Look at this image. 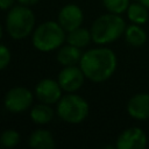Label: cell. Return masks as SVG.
<instances>
[{
  "label": "cell",
  "mask_w": 149,
  "mask_h": 149,
  "mask_svg": "<svg viewBox=\"0 0 149 149\" xmlns=\"http://www.w3.org/2000/svg\"><path fill=\"white\" fill-rule=\"evenodd\" d=\"M118 65L115 52L109 48H93L83 52L79 66L85 77L93 83H102L109 79Z\"/></svg>",
  "instance_id": "1"
},
{
  "label": "cell",
  "mask_w": 149,
  "mask_h": 149,
  "mask_svg": "<svg viewBox=\"0 0 149 149\" xmlns=\"http://www.w3.org/2000/svg\"><path fill=\"white\" fill-rule=\"evenodd\" d=\"M126 30V22L120 14L107 13L97 17L91 28L92 41L95 44H108L120 38Z\"/></svg>",
  "instance_id": "2"
},
{
  "label": "cell",
  "mask_w": 149,
  "mask_h": 149,
  "mask_svg": "<svg viewBox=\"0 0 149 149\" xmlns=\"http://www.w3.org/2000/svg\"><path fill=\"white\" fill-rule=\"evenodd\" d=\"M66 31L56 21H45L38 24L31 36V43L35 49L42 52H50L66 41Z\"/></svg>",
  "instance_id": "3"
},
{
  "label": "cell",
  "mask_w": 149,
  "mask_h": 149,
  "mask_svg": "<svg viewBox=\"0 0 149 149\" xmlns=\"http://www.w3.org/2000/svg\"><path fill=\"white\" fill-rule=\"evenodd\" d=\"M35 28V14L28 6L19 5L8 9L6 16V29L13 40L28 37Z\"/></svg>",
  "instance_id": "4"
},
{
  "label": "cell",
  "mask_w": 149,
  "mask_h": 149,
  "mask_svg": "<svg viewBox=\"0 0 149 149\" xmlns=\"http://www.w3.org/2000/svg\"><path fill=\"white\" fill-rule=\"evenodd\" d=\"M90 106L88 102L80 95L73 93H68L62 95L56 106L57 115L65 122L71 125L81 123L88 115Z\"/></svg>",
  "instance_id": "5"
},
{
  "label": "cell",
  "mask_w": 149,
  "mask_h": 149,
  "mask_svg": "<svg viewBox=\"0 0 149 149\" xmlns=\"http://www.w3.org/2000/svg\"><path fill=\"white\" fill-rule=\"evenodd\" d=\"M33 93L23 86L12 87L5 95L3 105L5 108L10 113H23L33 104Z\"/></svg>",
  "instance_id": "6"
},
{
  "label": "cell",
  "mask_w": 149,
  "mask_h": 149,
  "mask_svg": "<svg viewBox=\"0 0 149 149\" xmlns=\"http://www.w3.org/2000/svg\"><path fill=\"white\" fill-rule=\"evenodd\" d=\"M85 78L86 77L80 66L70 65L63 66L57 76V81L59 83L63 91H65L66 93H73L83 86Z\"/></svg>",
  "instance_id": "7"
},
{
  "label": "cell",
  "mask_w": 149,
  "mask_h": 149,
  "mask_svg": "<svg viewBox=\"0 0 149 149\" xmlns=\"http://www.w3.org/2000/svg\"><path fill=\"white\" fill-rule=\"evenodd\" d=\"M118 149H144L147 147V135L140 127H130L120 133L116 139Z\"/></svg>",
  "instance_id": "8"
},
{
  "label": "cell",
  "mask_w": 149,
  "mask_h": 149,
  "mask_svg": "<svg viewBox=\"0 0 149 149\" xmlns=\"http://www.w3.org/2000/svg\"><path fill=\"white\" fill-rule=\"evenodd\" d=\"M62 87L59 83L51 78H44L37 83L35 86L36 98L44 104L54 105L59 101L62 98Z\"/></svg>",
  "instance_id": "9"
},
{
  "label": "cell",
  "mask_w": 149,
  "mask_h": 149,
  "mask_svg": "<svg viewBox=\"0 0 149 149\" xmlns=\"http://www.w3.org/2000/svg\"><path fill=\"white\" fill-rule=\"evenodd\" d=\"M83 21H84V13L78 5L68 3L63 6L58 13L57 22L62 26V28L66 33L81 27Z\"/></svg>",
  "instance_id": "10"
},
{
  "label": "cell",
  "mask_w": 149,
  "mask_h": 149,
  "mask_svg": "<svg viewBox=\"0 0 149 149\" xmlns=\"http://www.w3.org/2000/svg\"><path fill=\"white\" fill-rule=\"evenodd\" d=\"M128 114L136 120L149 119V93H137L127 102Z\"/></svg>",
  "instance_id": "11"
},
{
  "label": "cell",
  "mask_w": 149,
  "mask_h": 149,
  "mask_svg": "<svg viewBox=\"0 0 149 149\" xmlns=\"http://www.w3.org/2000/svg\"><path fill=\"white\" fill-rule=\"evenodd\" d=\"M81 56H83V52L80 48H77L68 43L58 48L56 59L62 66H70V65L78 64L80 62Z\"/></svg>",
  "instance_id": "12"
},
{
  "label": "cell",
  "mask_w": 149,
  "mask_h": 149,
  "mask_svg": "<svg viewBox=\"0 0 149 149\" xmlns=\"http://www.w3.org/2000/svg\"><path fill=\"white\" fill-rule=\"evenodd\" d=\"M29 146L35 149H52L55 148V140L52 134L47 129H36L29 136Z\"/></svg>",
  "instance_id": "13"
},
{
  "label": "cell",
  "mask_w": 149,
  "mask_h": 149,
  "mask_svg": "<svg viewBox=\"0 0 149 149\" xmlns=\"http://www.w3.org/2000/svg\"><path fill=\"white\" fill-rule=\"evenodd\" d=\"M54 116H55V112L49 104H44L40 101V104L35 105L30 109V119L33 120V122L37 125H47L52 121Z\"/></svg>",
  "instance_id": "14"
},
{
  "label": "cell",
  "mask_w": 149,
  "mask_h": 149,
  "mask_svg": "<svg viewBox=\"0 0 149 149\" xmlns=\"http://www.w3.org/2000/svg\"><path fill=\"white\" fill-rule=\"evenodd\" d=\"M123 35H125L126 42L134 48L142 47L147 41V33L141 27V24L133 23V24L126 27Z\"/></svg>",
  "instance_id": "15"
},
{
  "label": "cell",
  "mask_w": 149,
  "mask_h": 149,
  "mask_svg": "<svg viewBox=\"0 0 149 149\" xmlns=\"http://www.w3.org/2000/svg\"><path fill=\"white\" fill-rule=\"evenodd\" d=\"M92 41L91 31L86 28L79 27L74 30H71L66 35V42L71 45H74L77 48H84L88 45V43Z\"/></svg>",
  "instance_id": "16"
},
{
  "label": "cell",
  "mask_w": 149,
  "mask_h": 149,
  "mask_svg": "<svg viewBox=\"0 0 149 149\" xmlns=\"http://www.w3.org/2000/svg\"><path fill=\"white\" fill-rule=\"evenodd\" d=\"M127 17L129 21L136 24H143L149 19L148 8L144 7L141 2H134L130 3L127 8Z\"/></svg>",
  "instance_id": "17"
},
{
  "label": "cell",
  "mask_w": 149,
  "mask_h": 149,
  "mask_svg": "<svg viewBox=\"0 0 149 149\" xmlns=\"http://www.w3.org/2000/svg\"><path fill=\"white\" fill-rule=\"evenodd\" d=\"M20 134L15 129H6L0 135V144L5 148H14L20 142Z\"/></svg>",
  "instance_id": "18"
},
{
  "label": "cell",
  "mask_w": 149,
  "mask_h": 149,
  "mask_svg": "<svg viewBox=\"0 0 149 149\" xmlns=\"http://www.w3.org/2000/svg\"><path fill=\"white\" fill-rule=\"evenodd\" d=\"M104 7L109 12L114 14H122L127 12L129 3V0H102Z\"/></svg>",
  "instance_id": "19"
},
{
  "label": "cell",
  "mask_w": 149,
  "mask_h": 149,
  "mask_svg": "<svg viewBox=\"0 0 149 149\" xmlns=\"http://www.w3.org/2000/svg\"><path fill=\"white\" fill-rule=\"evenodd\" d=\"M10 59H12L10 50L5 44H0V71L9 65Z\"/></svg>",
  "instance_id": "20"
},
{
  "label": "cell",
  "mask_w": 149,
  "mask_h": 149,
  "mask_svg": "<svg viewBox=\"0 0 149 149\" xmlns=\"http://www.w3.org/2000/svg\"><path fill=\"white\" fill-rule=\"evenodd\" d=\"M14 0H0V9L2 10H7L10 9L13 7Z\"/></svg>",
  "instance_id": "21"
},
{
  "label": "cell",
  "mask_w": 149,
  "mask_h": 149,
  "mask_svg": "<svg viewBox=\"0 0 149 149\" xmlns=\"http://www.w3.org/2000/svg\"><path fill=\"white\" fill-rule=\"evenodd\" d=\"M17 1L24 6H33V5H36L40 0H17Z\"/></svg>",
  "instance_id": "22"
},
{
  "label": "cell",
  "mask_w": 149,
  "mask_h": 149,
  "mask_svg": "<svg viewBox=\"0 0 149 149\" xmlns=\"http://www.w3.org/2000/svg\"><path fill=\"white\" fill-rule=\"evenodd\" d=\"M139 2H141L144 7H147L149 9V0H139Z\"/></svg>",
  "instance_id": "23"
},
{
  "label": "cell",
  "mask_w": 149,
  "mask_h": 149,
  "mask_svg": "<svg viewBox=\"0 0 149 149\" xmlns=\"http://www.w3.org/2000/svg\"><path fill=\"white\" fill-rule=\"evenodd\" d=\"M1 37H2V26L0 23V40H1Z\"/></svg>",
  "instance_id": "24"
}]
</instances>
